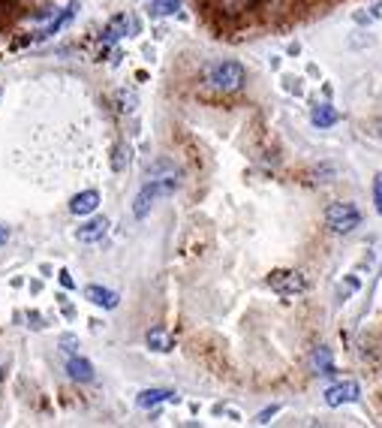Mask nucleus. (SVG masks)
<instances>
[{
    "mask_svg": "<svg viewBox=\"0 0 382 428\" xmlns=\"http://www.w3.org/2000/svg\"><path fill=\"white\" fill-rule=\"evenodd\" d=\"M325 224L331 233L346 235V233H353L355 226H361V211H358L353 202H331L325 209Z\"/></svg>",
    "mask_w": 382,
    "mask_h": 428,
    "instance_id": "nucleus-1",
    "label": "nucleus"
},
{
    "mask_svg": "<svg viewBox=\"0 0 382 428\" xmlns=\"http://www.w3.org/2000/svg\"><path fill=\"white\" fill-rule=\"evenodd\" d=\"M208 82L217 91H238L244 82H247V73H244V67L238 60H220V64H214L208 70Z\"/></svg>",
    "mask_w": 382,
    "mask_h": 428,
    "instance_id": "nucleus-2",
    "label": "nucleus"
},
{
    "mask_svg": "<svg viewBox=\"0 0 382 428\" xmlns=\"http://www.w3.org/2000/svg\"><path fill=\"white\" fill-rule=\"evenodd\" d=\"M175 185H178V181H175L172 175H169V178H151L148 185L139 190V196H136L133 214H136V217H144V214H148V209L154 205V200H160V196H169L172 190H175Z\"/></svg>",
    "mask_w": 382,
    "mask_h": 428,
    "instance_id": "nucleus-3",
    "label": "nucleus"
},
{
    "mask_svg": "<svg viewBox=\"0 0 382 428\" xmlns=\"http://www.w3.org/2000/svg\"><path fill=\"white\" fill-rule=\"evenodd\" d=\"M268 284H271L274 293H280V296H298V293H304L307 281H304V274H298V272H274L268 278Z\"/></svg>",
    "mask_w": 382,
    "mask_h": 428,
    "instance_id": "nucleus-4",
    "label": "nucleus"
},
{
    "mask_svg": "<svg viewBox=\"0 0 382 428\" xmlns=\"http://www.w3.org/2000/svg\"><path fill=\"white\" fill-rule=\"evenodd\" d=\"M358 395H361V389H358L355 380H340V383L325 389V404L328 407H340V404L358 401Z\"/></svg>",
    "mask_w": 382,
    "mask_h": 428,
    "instance_id": "nucleus-5",
    "label": "nucleus"
},
{
    "mask_svg": "<svg viewBox=\"0 0 382 428\" xmlns=\"http://www.w3.org/2000/svg\"><path fill=\"white\" fill-rule=\"evenodd\" d=\"M109 233V220L105 217H94V220H88L85 226H79V241H85V244H94V241H99L103 235Z\"/></svg>",
    "mask_w": 382,
    "mask_h": 428,
    "instance_id": "nucleus-6",
    "label": "nucleus"
},
{
    "mask_svg": "<svg viewBox=\"0 0 382 428\" xmlns=\"http://www.w3.org/2000/svg\"><path fill=\"white\" fill-rule=\"evenodd\" d=\"M97 205H99V193H97V190H81L79 196H73L70 211H73V214H79V217H85V214L97 211Z\"/></svg>",
    "mask_w": 382,
    "mask_h": 428,
    "instance_id": "nucleus-7",
    "label": "nucleus"
},
{
    "mask_svg": "<svg viewBox=\"0 0 382 428\" xmlns=\"http://www.w3.org/2000/svg\"><path fill=\"white\" fill-rule=\"evenodd\" d=\"M340 121V112L334 109V106H328V103H319V106H313V112H310V124L313 127H331V124H338Z\"/></svg>",
    "mask_w": 382,
    "mask_h": 428,
    "instance_id": "nucleus-8",
    "label": "nucleus"
},
{
    "mask_svg": "<svg viewBox=\"0 0 382 428\" xmlns=\"http://www.w3.org/2000/svg\"><path fill=\"white\" fill-rule=\"evenodd\" d=\"M66 371H70V377L79 380V383H90V380H94V365L81 356H73L70 362H66Z\"/></svg>",
    "mask_w": 382,
    "mask_h": 428,
    "instance_id": "nucleus-9",
    "label": "nucleus"
},
{
    "mask_svg": "<svg viewBox=\"0 0 382 428\" xmlns=\"http://www.w3.org/2000/svg\"><path fill=\"white\" fill-rule=\"evenodd\" d=\"M85 299L99 305V308H118V293H112V289H105V287H88Z\"/></svg>",
    "mask_w": 382,
    "mask_h": 428,
    "instance_id": "nucleus-10",
    "label": "nucleus"
},
{
    "mask_svg": "<svg viewBox=\"0 0 382 428\" xmlns=\"http://www.w3.org/2000/svg\"><path fill=\"white\" fill-rule=\"evenodd\" d=\"M169 399H175L172 389H144L139 399H136V404H139L142 410H151V407H157L160 401H169Z\"/></svg>",
    "mask_w": 382,
    "mask_h": 428,
    "instance_id": "nucleus-11",
    "label": "nucleus"
},
{
    "mask_svg": "<svg viewBox=\"0 0 382 428\" xmlns=\"http://www.w3.org/2000/svg\"><path fill=\"white\" fill-rule=\"evenodd\" d=\"M310 365L316 374H331L334 371V362H331V350L328 347H316L310 353Z\"/></svg>",
    "mask_w": 382,
    "mask_h": 428,
    "instance_id": "nucleus-12",
    "label": "nucleus"
},
{
    "mask_svg": "<svg viewBox=\"0 0 382 428\" xmlns=\"http://www.w3.org/2000/svg\"><path fill=\"white\" fill-rule=\"evenodd\" d=\"M148 347L157 350V353H169V350H172V338L163 332V329H151V332H148Z\"/></svg>",
    "mask_w": 382,
    "mask_h": 428,
    "instance_id": "nucleus-13",
    "label": "nucleus"
},
{
    "mask_svg": "<svg viewBox=\"0 0 382 428\" xmlns=\"http://www.w3.org/2000/svg\"><path fill=\"white\" fill-rule=\"evenodd\" d=\"M124 34H127V15H118V19L109 25V30H105V45L114 43V40H120Z\"/></svg>",
    "mask_w": 382,
    "mask_h": 428,
    "instance_id": "nucleus-14",
    "label": "nucleus"
},
{
    "mask_svg": "<svg viewBox=\"0 0 382 428\" xmlns=\"http://www.w3.org/2000/svg\"><path fill=\"white\" fill-rule=\"evenodd\" d=\"M75 6H79V3H73V6H70V10H64V12H60V15H58V19H55V21H51V25H49V27H45V30H42V36H51V34H58V30H60V27H64V25H66V21H70V15H73V10H75Z\"/></svg>",
    "mask_w": 382,
    "mask_h": 428,
    "instance_id": "nucleus-15",
    "label": "nucleus"
},
{
    "mask_svg": "<svg viewBox=\"0 0 382 428\" xmlns=\"http://www.w3.org/2000/svg\"><path fill=\"white\" fill-rule=\"evenodd\" d=\"M178 6H181V0H154V3H151V12L154 15H172Z\"/></svg>",
    "mask_w": 382,
    "mask_h": 428,
    "instance_id": "nucleus-16",
    "label": "nucleus"
},
{
    "mask_svg": "<svg viewBox=\"0 0 382 428\" xmlns=\"http://www.w3.org/2000/svg\"><path fill=\"white\" fill-rule=\"evenodd\" d=\"M373 202H377V211L382 214V172L373 178Z\"/></svg>",
    "mask_w": 382,
    "mask_h": 428,
    "instance_id": "nucleus-17",
    "label": "nucleus"
},
{
    "mask_svg": "<svg viewBox=\"0 0 382 428\" xmlns=\"http://www.w3.org/2000/svg\"><path fill=\"white\" fill-rule=\"evenodd\" d=\"M274 414H277V407H268V410H262L256 423H268V416H274Z\"/></svg>",
    "mask_w": 382,
    "mask_h": 428,
    "instance_id": "nucleus-18",
    "label": "nucleus"
},
{
    "mask_svg": "<svg viewBox=\"0 0 382 428\" xmlns=\"http://www.w3.org/2000/svg\"><path fill=\"white\" fill-rule=\"evenodd\" d=\"M6 241H10V229H6L3 224H0V248H3Z\"/></svg>",
    "mask_w": 382,
    "mask_h": 428,
    "instance_id": "nucleus-19",
    "label": "nucleus"
},
{
    "mask_svg": "<svg viewBox=\"0 0 382 428\" xmlns=\"http://www.w3.org/2000/svg\"><path fill=\"white\" fill-rule=\"evenodd\" d=\"M60 284H64V287H73V278H70L66 272H60Z\"/></svg>",
    "mask_w": 382,
    "mask_h": 428,
    "instance_id": "nucleus-20",
    "label": "nucleus"
},
{
    "mask_svg": "<svg viewBox=\"0 0 382 428\" xmlns=\"http://www.w3.org/2000/svg\"><path fill=\"white\" fill-rule=\"evenodd\" d=\"M0 380H3V368H0Z\"/></svg>",
    "mask_w": 382,
    "mask_h": 428,
    "instance_id": "nucleus-21",
    "label": "nucleus"
}]
</instances>
